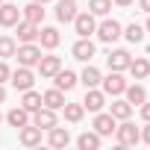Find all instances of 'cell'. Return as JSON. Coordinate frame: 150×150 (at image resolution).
Listing matches in <instances>:
<instances>
[{"label":"cell","mask_w":150,"mask_h":150,"mask_svg":"<svg viewBox=\"0 0 150 150\" xmlns=\"http://www.w3.org/2000/svg\"><path fill=\"white\" fill-rule=\"evenodd\" d=\"M35 68H38V74H41L44 80H53V77H56V71L62 68V59H59V56H41Z\"/></svg>","instance_id":"10"},{"label":"cell","mask_w":150,"mask_h":150,"mask_svg":"<svg viewBox=\"0 0 150 150\" xmlns=\"http://www.w3.org/2000/svg\"><path fill=\"white\" fill-rule=\"evenodd\" d=\"M74 3H77V0H74Z\"/></svg>","instance_id":"42"},{"label":"cell","mask_w":150,"mask_h":150,"mask_svg":"<svg viewBox=\"0 0 150 150\" xmlns=\"http://www.w3.org/2000/svg\"><path fill=\"white\" fill-rule=\"evenodd\" d=\"M41 103H44L47 109H62V106H65V91L53 86L50 91H44V94H41Z\"/></svg>","instance_id":"21"},{"label":"cell","mask_w":150,"mask_h":150,"mask_svg":"<svg viewBox=\"0 0 150 150\" xmlns=\"http://www.w3.org/2000/svg\"><path fill=\"white\" fill-rule=\"evenodd\" d=\"M91 127H94V132L103 138V135H112V132H115L118 121H115L109 112H103V109H100V112H94V124H91Z\"/></svg>","instance_id":"8"},{"label":"cell","mask_w":150,"mask_h":150,"mask_svg":"<svg viewBox=\"0 0 150 150\" xmlns=\"http://www.w3.org/2000/svg\"><path fill=\"white\" fill-rule=\"evenodd\" d=\"M21 106H24V109H27V112L33 115V112H35V109H41L44 103H41V94H38V91L27 88V91H24V100H21Z\"/></svg>","instance_id":"27"},{"label":"cell","mask_w":150,"mask_h":150,"mask_svg":"<svg viewBox=\"0 0 150 150\" xmlns=\"http://www.w3.org/2000/svg\"><path fill=\"white\" fill-rule=\"evenodd\" d=\"M97 38L100 41H106V44H112V41H118L121 38V33H124V27H121V21H115V18H103L100 24H97Z\"/></svg>","instance_id":"2"},{"label":"cell","mask_w":150,"mask_h":150,"mask_svg":"<svg viewBox=\"0 0 150 150\" xmlns=\"http://www.w3.org/2000/svg\"><path fill=\"white\" fill-rule=\"evenodd\" d=\"M77 147H80V150H97V147H100V135H97L94 129H91V132H83V135L77 138Z\"/></svg>","instance_id":"29"},{"label":"cell","mask_w":150,"mask_h":150,"mask_svg":"<svg viewBox=\"0 0 150 150\" xmlns=\"http://www.w3.org/2000/svg\"><path fill=\"white\" fill-rule=\"evenodd\" d=\"M100 80H103V77H100V71H97L94 65H86V71L80 74V83H83L86 88H97V86H100Z\"/></svg>","instance_id":"25"},{"label":"cell","mask_w":150,"mask_h":150,"mask_svg":"<svg viewBox=\"0 0 150 150\" xmlns=\"http://www.w3.org/2000/svg\"><path fill=\"white\" fill-rule=\"evenodd\" d=\"M53 83H56V88H62V91H71L74 86L80 83V77L74 71H68V68H59L56 71V77H53Z\"/></svg>","instance_id":"14"},{"label":"cell","mask_w":150,"mask_h":150,"mask_svg":"<svg viewBox=\"0 0 150 150\" xmlns=\"http://www.w3.org/2000/svg\"><path fill=\"white\" fill-rule=\"evenodd\" d=\"M124 94H127V100H129L132 106H141V103L147 100V88H144L141 83H135V86H127V91H124Z\"/></svg>","instance_id":"26"},{"label":"cell","mask_w":150,"mask_h":150,"mask_svg":"<svg viewBox=\"0 0 150 150\" xmlns=\"http://www.w3.org/2000/svg\"><path fill=\"white\" fill-rule=\"evenodd\" d=\"M6 100V88H3V83H0V103Z\"/></svg>","instance_id":"38"},{"label":"cell","mask_w":150,"mask_h":150,"mask_svg":"<svg viewBox=\"0 0 150 150\" xmlns=\"http://www.w3.org/2000/svg\"><path fill=\"white\" fill-rule=\"evenodd\" d=\"M144 30H147V33H150V15H147V24H144Z\"/></svg>","instance_id":"39"},{"label":"cell","mask_w":150,"mask_h":150,"mask_svg":"<svg viewBox=\"0 0 150 150\" xmlns=\"http://www.w3.org/2000/svg\"><path fill=\"white\" fill-rule=\"evenodd\" d=\"M0 121H3V112H0Z\"/></svg>","instance_id":"41"},{"label":"cell","mask_w":150,"mask_h":150,"mask_svg":"<svg viewBox=\"0 0 150 150\" xmlns=\"http://www.w3.org/2000/svg\"><path fill=\"white\" fill-rule=\"evenodd\" d=\"M100 86H103V91H106V94L118 97V94H124V91H127V86H129V83L124 80V71H112L109 77H103V80H100Z\"/></svg>","instance_id":"4"},{"label":"cell","mask_w":150,"mask_h":150,"mask_svg":"<svg viewBox=\"0 0 150 150\" xmlns=\"http://www.w3.org/2000/svg\"><path fill=\"white\" fill-rule=\"evenodd\" d=\"M144 124H147V127L141 129V141H144V144H150V121H144Z\"/></svg>","instance_id":"35"},{"label":"cell","mask_w":150,"mask_h":150,"mask_svg":"<svg viewBox=\"0 0 150 150\" xmlns=\"http://www.w3.org/2000/svg\"><path fill=\"white\" fill-rule=\"evenodd\" d=\"M129 62H132V56H129V50H124V47H115V50L106 53V65H109V71H127Z\"/></svg>","instance_id":"7"},{"label":"cell","mask_w":150,"mask_h":150,"mask_svg":"<svg viewBox=\"0 0 150 150\" xmlns=\"http://www.w3.org/2000/svg\"><path fill=\"white\" fill-rule=\"evenodd\" d=\"M127 71L132 74L135 80H147V77H150V62H147L144 56H138V59H132V62H129V68H127Z\"/></svg>","instance_id":"23"},{"label":"cell","mask_w":150,"mask_h":150,"mask_svg":"<svg viewBox=\"0 0 150 150\" xmlns=\"http://www.w3.org/2000/svg\"><path fill=\"white\" fill-rule=\"evenodd\" d=\"M33 124H35V127H41V129L56 127V124H59V121H56V109H47V106L35 109V112H33Z\"/></svg>","instance_id":"13"},{"label":"cell","mask_w":150,"mask_h":150,"mask_svg":"<svg viewBox=\"0 0 150 150\" xmlns=\"http://www.w3.org/2000/svg\"><path fill=\"white\" fill-rule=\"evenodd\" d=\"M15 50H18V41H15L12 35H0V59L15 56Z\"/></svg>","instance_id":"31"},{"label":"cell","mask_w":150,"mask_h":150,"mask_svg":"<svg viewBox=\"0 0 150 150\" xmlns=\"http://www.w3.org/2000/svg\"><path fill=\"white\" fill-rule=\"evenodd\" d=\"M35 3H50V0H35Z\"/></svg>","instance_id":"40"},{"label":"cell","mask_w":150,"mask_h":150,"mask_svg":"<svg viewBox=\"0 0 150 150\" xmlns=\"http://www.w3.org/2000/svg\"><path fill=\"white\" fill-rule=\"evenodd\" d=\"M83 106H86L88 112H100V109L106 106V91H100V88H86Z\"/></svg>","instance_id":"12"},{"label":"cell","mask_w":150,"mask_h":150,"mask_svg":"<svg viewBox=\"0 0 150 150\" xmlns=\"http://www.w3.org/2000/svg\"><path fill=\"white\" fill-rule=\"evenodd\" d=\"M135 0H115V6H121V9H127V6H132Z\"/></svg>","instance_id":"36"},{"label":"cell","mask_w":150,"mask_h":150,"mask_svg":"<svg viewBox=\"0 0 150 150\" xmlns=\"http://www.w3.org/2000/svg\"><path fill=\"white\" fill-rule=\"evenodd\" d=\"M138 109H141V118H144V121H150V103H147V100H144V103H141V106H138Z\"/></svg>","instance_id":"34"},{"label":"cell","mask_w":150,"mask_h":150,"mask_svg":"<svg viewBox=\"0 0 150 150\" xmlns=\"http://www.w3.org/2000/svg\"><path fill=\"white\" fill-rule=\"evenodd\" d=\"M41 127H35V124H27V127H21L18 129V138H21V144L24 147H35V144H41Z\"/></svg>","instance_id":"9"},{"label":"cell","mask_w":150,"mask_h":150,"mask_svg":"<svg viewBox=\"0 0 150 150\" xmlns=\"http://www.w3.org/2000/svg\"><path fill=\"white\" fill-rule=\"evenodd\" d=\"M15 59H18V65L35 68V65H38V59H41V44H35V41H27V44H21V47L15 50Z\"/></svg>","instance_id":"3"},{"label":"cell","mask_w":150,"mask_h":150,"mask_svg":"<svg viewBox=\"0 0 150 150\" xmlns=\"http://www.w3.org/2000/svg\"><path fill=\"white\" fill-rule=\"evenodd\" d=\"M9 77H12V71H9V65L0 59V83H9Z\"/></svg>","instance_id":"33"},{"label":"cell","mask_w":150,"mask_h":150,"mask_svg":"<svg viewBox=\"0 0 150 150\" xmlns=\"http://www.w3.org/2000/svg\"><path fill=\"white\" fill-rule=\"evenodd\" d=\"M21 21V9L15 3H0V27H15Z\"/></svg>","instance_id":"17"},{"label":"cell","mask_w":150,"mask_h":150,"mask_svg":"<svg viewBox=\"0 0 150 150\" xmlns=\"http://www.w3.org/2000/svg\"><path fill=\"white\" fill-rule=\"evenodd\" d=\"M38 41H41V47H44V50H53V47H59L62 35H59V30H56V27H38Z\"/></svg>","instance_id":"15"},{"label":"cell","mask_w":150,"mask_h":150,"mask_svg":"<svg viewBox=\"0 0 150 150\" xmlns=\"http://www.w3.org/2000/svg\"><path fill=\"white\" fill-rule=\"evenodd\" d=\"M138 6H141V12H147V15H150V0H138Z\"/></svg>","instance_id":"37"},{"label":"cell","mask_w":150,"mask_h":150,"mask_svg":"<svg viewBox=\"0 0 150 150\" xmlns=\"http://www.w3.org/2000/svg\"><path fill=\"white\" fill-rule=\"evenodd\" d=\"M109 115H112L115 121H127V118L132 115V103H129V100H112Z\"/></svg>","instance_id":"24"},{"label":"cell","mask_w":150,"mask_h":150,"mask_svg":"<svg viewBox=\"0 0 150 150\" xmlns=\"http://www.w3.org/2000/svg\"><path fill=\"white\" fill-rule=\"evenodd\" d=\"M6 121H9V127L21 129V127H27V124H30V112H27L24 106H15V109H9V112H6Z\"/></svg>","instance_id":"22"},{"label":"cell","mask_w":150,"mask_h":150,"mask_svg":"<svg viewBox=\"0 0 150 150\" xmlns=\"http://www.w3.org/2000/svg\"><path fill=\"white\" fill-rule=\"evenodd\" d=\"M121 35H124V38H127L129 44H138V41L144 38V27H141V24H129V27H127V30H124Z\"/></svg>","instance_id":"32"},{"label":"cell","mask_w":150,"mask_h":150,"mask_svg":"<svg viewBox=\"0 0 150 150\" xmlns=\"http://www.w3.org/2000/svg\"><path fill=\"white\" fill-rule=\"evenodd\" d=\"M74 30H77L80 38H91V33L97 30V21L91 12H77V18H74Z\"/></svg>","instance_id":"6"},{"label":"cell","mask_w":150,"mask_h":150,"mask_svg":"<svg viewBox=\"0 0 150 150\" xmlns=\"http://www.w3.org/2000/svg\"><path fill=\"white\" fill-rule=\"evenodd\" d=\"M62 109H65V121H71V124H80L83 115H86V106L83 103H65Z\"/></svg>","instance_id":"28"},{"label":"cell","mask_w":150,"mask_h":150,"mask_svg":"<svg viewBox=\"0 0 150 150\" xmlns=\"http://www.w3.org/2000/svg\"><path fill=\"white\" fill-rule=\"evenodd\" d=\"M47 132H50V135H47V144H50V147H68V144H71L68 127H59V124H56V127H50Z\"/></svg>","instance_id":"16"},{"label":"cell","mask_w":150,"mask_h":150,"mask_svg":"<svg viewBox=\"0 0 150 150\" xmlns=\"http://www.w3.org/2000/svg\"><path fill=\"white\" fill-rule=\"evenodd\" d=\"M9 83H12L18 91H27V88H33V83H35V74H33V68H27V65H18V71H12Z\"/></svg>","instance_id":"5"},{"label":"cell","mask_w":150,"mask_h":150,"mask_svg":"<svg viewBox=\"0 0 150 150\" xmlns=\"http://www.w3.org/2000/svg\"><path fill=\"white\" fill-rule=\"evenodd\" d=\"M0 3H3V0H0Z\"/></svg>","instance_id":"43"},{"label":"cell","mask_w":150,"mask_h":150,"mask_svg":"<svg viewBox=\"0 0 150 150\" xmlns=\"http://www.w3.org/2000/svg\"><path fill=\"white\" fill-rule=\"evenodd\" d=\"M71 53H74V59H80V62H91L94 59V41L91 38H80Z\"/></svg>","instance_id":"18"},{"label":"cell","mask_w":150,"mask_h":150,"mask_svg":"<svg viewBox=\"0 0 150 150\" xmlns=\"http://www.w3.org/2000/svg\"><path fill=\"white\" fill-rule=\"evenodd\" d=\"M15 33H18V41H21V44L38 41V24H33V21H18V24H15Z\"/></svg>","instance_id":"11"},{"label":"cell","mask_w":150,"mask_h":150,"mask_svg":"<svg viewBox=\"0 0 150 150\" xmlns=\"http://www.w3.org/2000/svg\"><path fill=\"white\" fill-rule=\"evenodd\" d=\"M21 18L41 27V21H44V3H35V0H33V3H27V6L21 9Z\"/></svg>","instance_id":"19"},{"label":"cell","mask_w":150,"mask_h":150,"mask_svg":"<svg viewBox=\"0 0 150 150\" xmlns=\"http://www.w3.org/2000/svg\"><path fill=\"white\" fill-rule=\"evenodd\" d=\"M77 18V3L74 0H59V6H56V21L59 24H68Z\"/></svg>","instance_id":"20"},{"label":"cell","mask_w":150,"mask_h":150,"mask_svg":"<svg viewBox=\"0 0 150 150\" xmlns=\"http://www.w3.org/2000/svg\"><path fill=\"white\" fill-rule=\"evenodd\" d=\"M115 138H118L121 147H132V144L141 141V129L127 118V121H121V127H115Z\"/></svg>","instance_id":"1"},{"label":"cell","mask_w":150,"mask_h":150,"mask_svg":"<svg viewBox=\"0 0 150 150\" xmlns=\"http://www.w3.org/2000/svg\"><path fill=\"white\" fill-rule=\"evenodd\" d=\"M109 9H112V0H88V12L94 18H106Z\"/></svg>","instance_id":"30"}]
</instances>
